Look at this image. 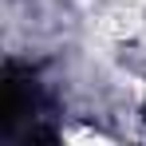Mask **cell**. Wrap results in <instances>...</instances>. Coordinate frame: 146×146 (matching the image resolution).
Here are the masks:
<instances>
[{"label": "cell", "instance_id": "6da1fadb", "mask_svg": "<svg viewBox=\"0 0 146 146\" xmlns=\"http://www.w3.org/2000/svg\"><path fill=\"white\" fill-rule=\"evenodd\" d=\"M0 130L8 142H51L55 122H51V95L40 83V71L32 63L8 59L4 67V115Z\"/></svg>", "mask_w": 146, "mask_h": 146}]
</instances>
